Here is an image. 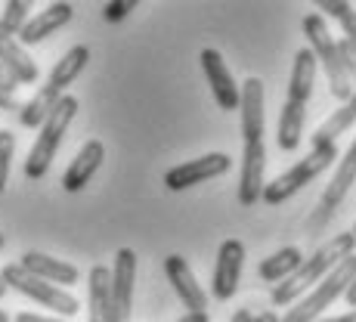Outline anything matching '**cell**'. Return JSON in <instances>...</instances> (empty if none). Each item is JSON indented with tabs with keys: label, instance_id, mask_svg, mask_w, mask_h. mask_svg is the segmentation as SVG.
<instances>
[{
	"label": "cell",
	"instance_id": "cell-1",
	"mask_svg": "<svg viewBox=\"0 0 356 322\" xmlns=\"http://www.w3.org/2000/svg\"><path fill=\"white\" fill-rule=\"evenodd\" d=\"M316 56L310 53V47L298 50L291 68V81H289V97L282 102V112H279V130H276V143L282 152H294L300 146V136H304V121H307V106L313 97V84H316Z\"/></svg>",
	"mask_w": 356,
	"mask_h": 322
},
{
	"label": "cell",
	"instance_id": "cell-2",
	"mask_svg": "<svg viewBox=\"0 0 356 322\" xmlns=\"http://www.w3.org/2000/svg\"><path fill=\"white\" fill-rule=\"evenodd\" d=\"M356 248V236L353 232H338V236H332L323 248H316L310 255V260H300V266L291 273L289 279H285L282 285H276L273 289V304L276 307H291L294 300H300L307 291H310V285H319L328 273L334 270V266L341 264L344 257H350Z\"/></svg>",
	"mask_w": 356,
	"mask_h": 322
},
{
	"label": "cell",
	"instance_id": "cell-3",
	"mask_svg": "<svg viewBox=\"0 0 356 322\" xmlns=\"http://www.w3.org/2000/svg\"><path fill=\"white\" fill-rule=\"evenodd\" d=\"M87 63H90V50H87L84 44H74L72 50H68L56 65H53L47 84L40 87V90L34 93V97L25 102L22 108H19V124H22V127H40V124H44L47 115L53 112V106L65 97V87L72 84L81 72H84Z\"/></svg>",
	"mask_w": 356,
	"mask_h": 322
},
{
	"label": "cell",
	"instance_id": "cell-4",
	"mask_svg": "<svg viewBox=\"0 0 356 322\" xmlns=\"http://www.w3.org/2000/svg\"><path fill=\"white\" fill-rule=\"evenodd\" d=\"M74 115H78V99H74L72 93H65V97L53 106V112L47 115L44 124L38 127V140H34L29 159H25V177H29V180H40V177L50 170V164L59 152V143H63V136H65L68 124L74 121Z\"/></svg>",
	"mask_w": 356,
	"mask_h": 322
},
{
	"label": "cell",
	"instance_id": "cell-5",
	"mask_svg": "<svg viewBox=\"0 0 356 322\" xmlns=\"http://www.w3.org/2000/svg\"><path fill=\"white\" fill-rule=\"evenodd\" d=\"M353 276H356V255L344 257L323 279V282L313 285V291H307L300 300H294V304L285 310V316L279 319V322H316V319H323V313L328 310V307H332L334 300L341 298V294L350 289Z\"/></svg>",
	"mask_w": 356,
	"mask_h": 322
},
{
	"label": "cell",
	"instance_id": "cell-6",
	"mask_svg": "<svg viewBox=\"0 0 356 322\" xmlns=\"http://www.w3.org/2000/svg\"><path fill=\"white\" fill-rule=\"evenodd\" d=\"M300 25H304V34H307V40H310V53L316 56V65L323 68L325 78H328L332 97L347 102L353 97V84L347 81V74H344V65H341V56H338V44H334L325 19L319 16V13H307Z\"/></svg>",
	"mask_w": 356,
	"mask_h": 322
},
{
	"label": "cell",
	"instance_id": "cell-7",
	"mask_svg": "<svg viewBox=\"0 0 356 322\" xmlns=\"http://www.w3.org/2000/svg\"><path fill=\"white\" fill-rule=\"evenodd\" d=\"M338 161V143H328V146H313L307 159H300L298 164H291L285 174H279L273 183L264 186V202L266 204H282L285 198H291L294 193H300L304 186H310V180H316L323 170H328Z\"/></svg>",
	"mask_w": 356,
	"mask_h": 322
},
{
	"label": "cell",
	"instance_id": "cell-8",
	"mask_svg": "<svg viewBox=\"0 0 356 322\" xmlns=\"http://www.w3.org/2000/svg\"><path fill=\"white\" fill-rule=\"evenodd\" d=\"M0 279H3L6 289H16L19 294L38 300V304H44L47 310L59 313V316H74V313L81 310L78 298H74L72 291L56 289V285L44 282V279H38V276H31V273H25L19 264H6L3 270H0Z\"/></svg>",
	"mask_w": 356,
	"mask_h": 322
},
{
	"label": "cell",
	"instance_id": "cell-9",
	"mask_svg": "<svg viewBox=\"0 0 356 322\" xmlns=\"http://www.w3.org/2000/svg\"><path fill=\"white\" fill-rule=\"evenodd\" d=\"M232 168V159L227 152H208L202 159H193V161H183L177 168H170L164 174V186L170 193H183L189 186H198L204 180H214V177H223L227 170Z\"/></svg>",
	"mask_w": 356,
	"mask_h": 322
},
{
	"label": "cell",
	"instance_id": "cell-10",
	"mask_svg": "<svg viewBox=\"0 0 356 322\" xmlns=\"http://www.w3.org/2000/svg\"><path fill=\"white\" fill-rule=\"evenodd\" d=\"M136 285V255L130 248H118L112 260V322H130Z\"/></svg>",
	"mask_w": 356,
	"mask_h": 322
},
{
	"label": "cell",
	"instance_id": "cell-11",
	"mask_svg": "<svg viewBox=\"0 0 356 322\" xmlns=\"http://www.w3.org/2000/svg\"><path fill=\"white\" fill-rule=\"evenodd\" d=\"M242 266H245V245L238 239H227L217 248L214 279H211V294L217 300H229L242 282Z\"/></svg>",
	"mask_w": 356,
	"mask_h": 322
},
{
	"label": "cell",
	"instance_id": "cell-12",
	"mask_svg": "<svg viewBox=\"0 0 356 322\" xmlns=\"http://www.w3.org/2000/svg\"><path fill=\"white\" fill-rule=\"evenodd\" d=\"M198 63H202V72H204V78H208V87H211V93H214L217 106H220L223 112H236L238 108V84H236V78H232L229 65L223 63L220 50L204 47Z\"/></svg>",
	"mask_w": 356,
	"mask_h": 322
},
{
	"label": "cell",
	"instance_id": "cell-13",
	"mask_svg": "<svg viewBox=\"0 0 356 322\" xmlns=\"http://www.w3.org/2000/svg\"><path fill=\"white\" fill-rule=\"evenodd\" d=\"M164 276L174 285L177 298L183 300L186 313H208V291L198 285V279H195L193 266L186 264V257H180V255L164 257Z\"/></svg>",
	"mask_w": 356,
	"mask_h": 322
},
{
	"label": "cell",
	"instance_id": "cell-14",
	"mask_svg": "<svg viewBox=\"0 0 356 322\" xmlns=\"http://www.w3.org/2000/svg\"><path fill=\"white\" fill-rule=\"evenodd\" d=\"M266 186V146L260 143H245L242 149V174H238V204L251 208L260 202Z\"/></svg>",
	"mask_w": 356,
	"mask_h": 322
},
{
	"label": "cell",
	"instance_id": "cell-15",
	"mask_svg": "<svg viewBox=\"0 0 356 322\" xmlns=\"http://www.w3.org/2000/svg\"><path fill=\"white\" fill-rule=\"evenodd\" d=\"M264 81L248 78L238 87V115H242V140L260 143L264 140Z\"/></svg>",
	"mask_w": 356,
	"mask_h": 322
},
{
	"label": "cell",
	"instance_id": "cell-16",
	"mask_svg": "<svg viewBox=\"0 0 356 322\" xmlns=\"http://www.w3.org/2000/svg\"><path fill=\"white\" fill-rule=\"evenodd\" d=\"M19 266H22L25 273H31V276L56 285V289H63V285H74L81 279V273H78V266L74 264L59 260V257H50V255H44V251H25V255L19 257Z\"/></svg>",
	"mask_w": 356,
	"mask_h": 322
},
{
	"label": "cell",
	"instance_id": "cell-17",
	"mask_svg": "<svg viewBox=\"0 0 356 322\" xmlns=\"http://www.w3.org/2000/svg\"><path fill=\"white\" fill-rule=\"evenodd\" d=\"M106 161V146L99 140H87L84 146L78 149L74 161L65 168L63 174V189L65 193H81L87 183L93 180V174L99 170V164Z\"/></svg>",
	"mask_w": 356,
	"mask_h": 322
},
{
	"label": "cell",
	"instance_id": "cell-18",
	"mask_svg": "<svg viewBox=\"0 0 356 322\" xmlns=\"http://www.w3.org/2000/svg\"><path fill=\"white\" fill-rule=\"evenodd\" d=\"M74 16V6L72 3H50L44 13H38V16H31L29 22H25V29L19 31V44L29 50L31 44H40L44 38H50L53 31H59L63 25L72 22Z\"/></svg>",
	"mask_w": 356,
	"mask_h": 322
},
{
	"label": "cell",
	"instance_id": "cell-19",
	"mask_svg": "<svg viewBox=\"0 0 356 322\" xmlns=\"http://www.w3.org/2000/svg\"><path fill=\"white\" fill-rule=\"evenodd\" d=\"M87 322H112V270L102 264L87 276Z\"/></svg>",
	"mask_w": 356,
	"mask_h": 322
},
{
	"label": "cell",
	"instance_id": "cell-20",
	"mask_svg": "<svg viewBox=\"0 0 356 322\" xmlns=\"http://www.w3.org/2000/svg\"><path fill=\"white\" fill-rule=\"evenodd\" d=\"M353 183H356V136H353L350 149L344 152V159H341L338 168H334V180L328 183L325 193H323V202H319V211H323V217H328L341 202H344V195L350 193Z\"/></svg>",
	"mask_w": 356,
	"mask_h": 322
},
{
	"label": "cell",
	"instance_id": "cell-21",
	"mask_svg": "<svg viewBox=\"0 0 356 322\" xmlns=\"http://www.w3.org/2000/svg\"><path fill=\"white\" fill-rule=\"evenodd\" d=\"M0 65L6 68V74L16 84H34L38 81V63L16 38H6V34H0Z\"/></svg>",
	"mask_w": 356,
	"mask_h": 322
},
{
	"label": "cell",
	"instance_id": "cell-22",
	"mask_svg": "<svg viewBox=\"0 0 356 322\" xmlns=\"http://www.w3.org/2000/svg\"><path fill=\"white\" fill-rule=\"evenodd\" d=\"M356 124V87H353V97L344 102L341 108H334L332 115L323 121V124L316 127V134H313V146H328V143H338L341 134H347Z\"/></svg>",
	"mask_w": 356,
	"mask_h": 322
},
{
	"label": "cell",
	"instance_id": "cell-23",
	"mask_svg": "<svg viewBox=\"0 0 356 322\" xmlns=\"http://www.w3.org/2000/svg\"><path fill=\"white\" fill-rule=\"evenodd\" d=\"M300 260H304V255H300V248H294V245H289V248H279L276 255L260 260L257 276L264 279V282H285V279H289L291 273L300 266Z\"/></svg>",
	"mask_w": 356,
	"mask_h": 322
},
{
	"label": "cell",
	"instance_id": "cell-24",
	"mask_svg": "<svg viewBox=\"0 0 356 322\" xmlns=\"http://www.w3.org/2000/svg\"><path fill=\"white\" fill-rule=\"evenodd\" d=\"M29 13H31L29 0H6L3 16H0V34H6V38H19V31H22L25 22H29Z\"/></svg>",
	"mask_w": 356,
	"mask_h": 322
},
{
	"label": "cell",
	"instance_id": "cell-25",
	"mask_svg": "<svg viewBox=\"0 0 356 322\" xmlns=\"http://www.w3.org/2000/svg\"><path fill=\"white\" fill-rule=\"evenodd\" d=\"M319 10L328 13V16H332L334 22L344 29V38L356 47V10H353V6L344 3V0H323V3H319Z\"/></svg>",
	"mask_w": 356,
	"mask_h": 322
},
{
	"label": "cell",
	"instance_id": "cell-26",
	"mask_svg": "<svg viewBox=\"0 0 356 322\" xmlns=\"http://www.w3.org/2000/svg\"><path fill=\"white\" fill-rule=\"evenodd\" d=\"M13 152H16V136H13L10 130H0V195H3L6 183H10Z\"/></svg>",
	"mask_w": 356,
	"mask_h": 322
},
{
	"label": "cell",
	"instance_id": "cell-27",
	"mask_svg": "<svg viewBox=\"0 0 356 322\" xmlns=\"http://www.w3.org/2000/svg\"><path fill=\"white\" fill-rule=\"evenodd\" d=\"M338 44V56H341V65H344V74L350 84H356V47L350 44V40H334Z\"/></svg>",
	"mask_w": 356,
	"mask_h": 322
},
{
	"label": "cell",
	"instance_id": "cell-28",
	"mask_svg": "<svg viewBox=\"0 0 356 322\" xmlns=\"http://www.w3.org/2000/svg\"><path fill=\"white\" fill-rule=\"evenodd\" d=\"M134 10H136V0H112V3L102 6V16H106V22H121Z\"/></svg>",
	"mask_w": 356,
	"mask_h": 322
},
{
	"label": "cell",
	"instance_id": "cell-29",
	"mask_svg": "<svg viewBox=\"0 0 356 322\" xmlns=\"http://www.w3.org/2000/svg\"><path fill=\"white\" fill-rule=\"evenodd\" d=\"M0 108L3 112H19L22 108V102L16 99V90H6L3 84H0Z\"/></svg>",
	"mask_w": 356,
	"mask_h": 322
},
{
	"label": "cell",
	"instance_id": "cell-30",
	"mask_svg": "<svg viewBox=\"0 0 356 322\" xmlns=\"http://www.w3.org/2000/svg\"><path fill=\"white\" fill-rule=\"evenodd\" d=\"M13 322H63V319H50V316H38V313H19Z\"/></svg>",
	"mask_w": 356,
	"mask_h": 322
},
{
	"label": "cell",
	"instance_id": "cell-31",
	"mask_svg": "<svg viewBox=\"0 0 356 322\" xmlns=\"http://www.w3.org/2000/svg\"><path fill=\"white\" fill-rule=\"evenodd\" d=\"M0 84H3L6 90H16V81H13L10 74H6V68H3V65H0Z\"/></svg>",
	"mask_w": 356,
	"mask_h": 322
},
{
	"label": "cell",
	"instance_id": "cell-32",
	"mask_svg": "<svg viewBox=\"0 0 356 322\" xmlns=\"http://www.w3.org/2000/svg\"><path fill=\"white\" fill-rule=\"evenodd\" d=\"M177 322H211V319H208V313H186V316Z\"/></svg>",
	"mask_w": 356,
	"mask_h": 322
},
{
	"label": "cell",
	"instance_id": "cell-33",
	"mask_svg": "<svg viewBox=\"0 0 356 322\" xmlns=\"http://www.w3.org/2000/svg\"><path fill=\"white\" fill-rule=\"evenodd\" d=\"M316 322H356V310L344 313V316H332V319H316Z\"/></svg>",
	"mask_w": 356,
	"mask_h": 322
},
{
	"label": "cell",
	"instance_id": "cell-34",
	"mask_svg": "<svg viewBox=\"0 0 356 322\" xmlns=\"http://www.w3.org/2000/svg\"><path fill=\"white\" fill-rule=\"evenodd\" d=\"M344 298H347V304H350V307H353V310H356V276H353L350 289H347V291H344Z\"/></svg>",
	"mask_w": 356,
	"mask_h": 322
},
{
	"label": "cell",
	"instance_id": "cell-35",
	"mask_svg": "<svg viewBox=\"0 0 356 322\" xmlns=\"http://www.w3.org/2000/svg\"><path fill=\"white\" fill-rule=\"evenodd\" d=\"M254 316H251V310H238L236 316H232V322H251Z\"/></svg>",
	"mask_w": 356,
	"mask_h": 322
},
{
	"label": "cell",
	"instance_id": "cell-36",
	"mask_svg": "<svg viewBox=\"0 0 356 322\" xmlns=\"http://www.w3.org/2000/svg\"><path fill=\"white\" fill-rule=\"evenodd\" d=\"M251 322H279V316H276V313H260V316L251 319Z\"/></svg>",
	"mask_w": 356,
	"mask_h": 322
},
{
	"label": "cell",
	"instance_id": "cell-37",
	"mask_svg": "<svg viewBox=\"0 0 356 322\" xmlns=\"http://www.w3.org/2000/svg\"><path fill=\"white\" fill-rule=\"evenodd\" d=\"M0 322H10V316H6V310H0Z\"/></svg>",
	"mask_w": 356,
	"mask_h": 322
},
{
	"label": "cell",
	"instance_id": "cell-38",
	"mask_svg": "<svg viewBox=\"0 0 356 322\" xmlns=\"http://www.w3.org/2000/svg\"><path fill=\"white\" fill-rule=\"evenodd\" d=\"M3 294H6V285H3V279H0V298H3Z\"/></svg>",
	"mask_w": 356,
	"mask_h": 322
},
{
	"label": "cell",
	"instance_id": "cell-39",
	"mask_svg": "<svg viewBox=\"0 0 356 322\" xmlns=\"http://www.w3.org/2000/svg\"><path fill=\"white\" fill-rule=\"evenodd\" d=\"M3 245H6V236H3V232H0V248H3Z\"/></svg>",
	"mask_w": 356,
	"mask_h": 322
},
{
	"label": "cell",
	"instance_id": "cell-40",
	"mask_svg": "<svg viewBox=\"0 0 356 322\" xmlns=\"http://www.w3.org/2000/svg\"><path fill=\"white\" fill-rule=\"evenodd\" d=\"M353 236H356V226H353Z\"/></svg>",
	"mask_w": 356,
	"mask_h": 322
}]
</instances>
